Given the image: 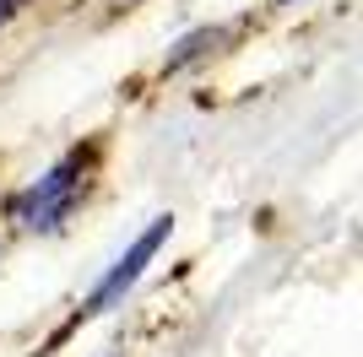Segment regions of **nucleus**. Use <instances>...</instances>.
I'll list each match as a JSON object with an SVG mask.
<instances>
[{
    "instance_id": "nucleus-1",
    "label": "nucleus",
    "mask_w": 363,
    "mask_h": 357,
    "mask_svg": "<svg viewBox=\"0 0 363 357\" xmlns=\"http://www.w3.org/2000/svg\"><path fill=\"white\" fill-rule=\"evenodd\" d=\"M168 233H174V217H152L147 233H141L136 244H130V249L114 260V271H108L104 282H98V293L87 298V309H82V314H104V309H114V303H120V298L136 287V276L147 271V260L163 249V238H168Z\"/></svg>"
},
{
    "instance_id": "nucleus-2",
    "label": "nucleus",
    "mask_w": 363,
    "mask_h": 357,
    "mask_svg": "<svg viewBox=\"0 0 363 357\" xmlns=\"http://www.w3.org/2000/svg\"><path fill=\"white\" fill-rule=\"evenodd\" d=\"M76 174H82V163H76V157H65L60 168H49V174L33 184V195L22 200L28 227H55L65 211H71V200H76Z\"/></svg>"
},
{
    "instance_id": "nucleus-3",
    "label": "nucleus",
    "mask_w": 363,
    "mask_h": 357,
    "mask_svg": "<svg viewBox=\"0 0 363 357\" xmlns=\"http://www.w3.org/2000/svg\"><path fill=\"white\" fill-rule=\"evenodd\" d=\"M206 44H217V33H190V38H184V44L174 49V55H168V65H184V60H196Z\"/></svg>"
},
{
    "instance_id": "nucleus-4",
    "label": "nucleus",
    "mask_w": 363,
    "mask_h": 357,
    "mask_svg": "<svg viewBox=\"0 0 363 357\" xmlns=\"http://www.w3.org/2000/svg\"><path fill=\"white\" fill-rule=\"evenodd\" d=\"M282 6H288V0H282Z\"/></svg>"
}]
</instances>
